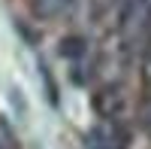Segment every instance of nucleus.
I'll use <instances>...</instances> for the list:
<instances>
[{"mask_svg": "<svg viewBox=\"0 0 151 149\" xmlns=\"http://www.w3.org/2000/svg\"><path fill=\"white\" fill-rule=\"evenodd\" d=\"M64 55H70V58L85 55V40H64Z\"/></svg>", "mask_w": 151, "mask_h": 149, "instance_id": "4", "label": "nucleus"}, {"mask_svg": "<svg viewBox=\"0 0 151 149\" xmlns=\"http://www.w3.org/2000/svg\"><path fill=\"white\" fill-rule=\"evenodd\" d=\"M142 125H145V131L151 134V104H148V107L142 110Z\"/></svg>", "mask_w": 151, "mask_h": 149, "instance_id": "5", "label": "nucleus"}, {"mask_svg": "<svg viewBox=\"0 0 151 149\" xmlns=\"http://www.w3.org/2000/svg\"><path fill=\"white\" fill-rule=\"evenodd\" d=\"M142 70H145V82L151 85V52L145 55V64H142Z\"/></svg>", "mask_w": 151, "mask_h": 149, "instance_id": "6", "label": "nucleus"}, {"mask_svg": "<svg viewBox=\"0 0 151 149\" xmlns=\"http://www.w3.org/2000/svg\"><path fill=\"white\" fill-rule=\"evenodd\" d=\"M121 94H118V88H106V91H100V97H97V113L103 116V119H115L118 113H121Z\"/></svg>", "mask_w": 151, "mask_h": 149, "instance_id": "3", "label": "nucleus"}, {"mask_svg": "<svg viewBox=\"0 0 151 149\" xmlns=\"http://www.w3.org/2000/svg\"><path fill=\"white\" fill-rule=\"evenodd\" d=\"M85 149H124V137L109 125H97L85 134Z\"/></svg>", "mask_w": 151, "mask_h": 149, "instance_id": "1", "label": "nucleus"}, {"mask_svg": "<svg viewBox=\"0 0 151 149\" xmlns=\"http://www.w3.org/2000/svg\"><path fill=\"white\" fill-rule=\"evenodd\" d=\"M70 6H73V0H33V12L40 18H45V21L67 15Z\"/></svg>", "mask_w": 151, "mask_h": 149, "instance_id": "2", "label": "nucleus"}]
</instances>
